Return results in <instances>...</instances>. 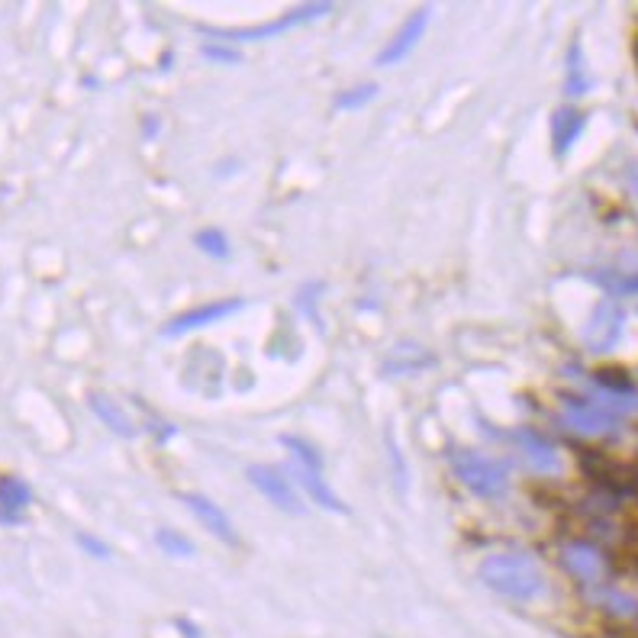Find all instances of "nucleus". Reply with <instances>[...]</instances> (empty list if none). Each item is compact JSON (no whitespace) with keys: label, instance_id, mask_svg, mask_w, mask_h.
I'll return each mask as SVG.
<instances>
[{"label":"nucleus","instance_id":"nucleus-8","mask_svg":"<svg viewBox=\"0 0 638 638\" xmlns=\"http://www.w3.org/2000/svg\"><path fill=\"white\" fill-rule=\"evenodd\" d=\"M429 13H432L429 7L413 10V13H410V20H406V23L397 29V36H394V39H387V46H384L381 52H377L374 65H384V68L400 65L403 58L419 46V39L426 36V29H429Z\"/></svg>","mask_w":638,"mask_h":638},{"label":"nucleus","instance_id":"nucleus-13","mask_svg":"<svg viewBox=\"0 0 638 638\" xmlns=\"http://www.w3.org/2000/svg\"><path fill=\"white\" fill-rule=\"evenodd\" d=\"M290 474H294V481L307 490V497L316 503V506H323V510H329V513H339V516H345L348 513V506L339 500V493L332 490L329 484H326V477H323V471H313V468H303V464H290Z\"/></svg>","mask_w":638,"mask_h":638},{"label":"nucleus","instance_id":"nucleus-24","mask_svg":"<svg viewBox=\"0 0 638 638\" xmlns=\"http://www.w3.org/2000/svg\"><path fill=\"white\" fill-rule=\"evenodd\" d=\"M75 542L87 551V555L91 558H110V545L104 542V539H97V535H91V532H75Z\"/></svg>","mask_w":638,"mask_h":638},{"label":"nucleus","instance_id":"nucleus-21","mask_svg":"<svg viewBox=\"0 0 638 638\" xmlns=\"http://www.w3.org/2000/svg\"><path fill=\"white\" fill-rule=\"evenodd\" d=\"M194 245L210 258H229V239L223 229H200L194 236Z\"/></svg>","mask_w":638,"mask_h":638},{"label":"nucleus","instance_id":"nucleus-20","mask_svg":"<svg viewBox=\"0 0 638 638\" xmlns=\"http://www.w3.org/2000/svg\"><path fill=\"white\" fill-rule=\"evenodd\" d=\"M377 94H381V87L371 84V81L358 84V87H348V91L336 94V110H361V107H368Z\"/></svg>","mask_w":638,"mask_h":638},{"label":"nucleus","instance_id":"nucleus-5","mask_svg":"<svg viewBox=\"0 0 638 638\" xmlns=\"http://www.w3.org/2000/svg\"><path fill=\"white\" fill-rule=\"evenodd\" d=\"M561 423L571 432L584 435V439H597V435H613L619 429V416L603 410V406L593 403L590 397H564Z\"/></svg>","mask_w":638,"mask_h":638},{"label":"nucleus","instance_id":"nucleus-17","mask_svg":"<svg viewBox=\"0 0 638 638\" xmlns=\"http://www.w3.org/2000/svg\"><path fill=\"white\" fill-rule=\"evenodd\" d=\"M590 597L597 606H603L609 616H619V619H635L638 616V600L619 587H597Z\"/></svg>","mask_w":638,"mask_h":638},{"label":"nucleus","instance_id":"nucleus-22","mask_svg":"<svg viewBox=\"0 0 638 638\" xmlns=\"http://www.w3.org/2000/svg\"><path fill=\"white\" fill-rule=\"evenodd\" d=\"M593 281L603 284L613 297H626V294H638V274H593Z\"/></svg>","mask_w":638,"mask_h":638},{"label":"nucleus","instance_id":"nucleus-1","mask_svg":"<svg viewBox=\"0 0 638 638\" xmlns=\"http://www.w3.org/2000/svg\"><path fill=\"white\" fill-rule=\"evenodd\" d=\"M477 574H481V580L493 593L522 603L542 597L545 590V574L529 551H497V555H487Z\"/></svg>","mask_w":638,"mask_h":638},{"label":"nucleus","instance_id":"nucleus-25","mask_svg":"<svg viewBox=\"0 0 638 638\" xmlns=\"http://www.w3.org/2000/svg\"><path fill=\"white\" fill-rule=\"evenodd\" d=\"M626 181H629V187H632V194L638 197V165H629V168H626Z\"/></svg>","mask_w":638,"mask_h":638},{"label":"nucleus","instance_id":"nucleus-26","mask_svg":"<svg viewBox=\"0 0 638 638\" xmlns=\"http://www.w3.org/2000/svg\"><path fill=\"white\" fill-rule=\"evenodd\" d=\"M178 629H184V635H187V638H200V629H197V626H191V622H187V619H178Z\"/></svg>","mask_w":638,"mask_h":638},{"label":"nucleus","instance_id":"nucleus-16","mask_svg":"<svg viewBox=\"0 0 638 638\" xmlns=\"http://www.w3.org/2000/svg\"><path fill=\"white\" fill-rule=\"evenodd\" d=\"M568 78H564V91L568 97H584L590 91V75H587V58H584V46L574 39L568 46Z\"/></svg>","mask_w":638,"mask_h":638},{"label":"nucleus","instance_id":"nucleus-10","mask_svg":"<svg viewBox=\"0 0 638 638\" xmlns=\"http://www.w3.org/2000/svg\"><path fill=\"white\" fill-rule=\"evenodd\" d=\"M561 561H564V568H568L580 584H587V587L600 584L603 574H606L603 551L590 542H568L561 551Z\"/></svg>","mask_w":638,"mask_h":638},{"label":"nucleus","instance_id":"nucleus-12","mask_svg":"<svg viewBox=\"0 0 638 638\" xmlns=\"http://www.w3.org/2000/svg\"><path fill=\"white\" fill-rule=\"evenodd\" d=\"M33 503V487L17 474H0V526H20Z\"/></svg>","mask_w":638,"mask_h":638},{"label":"nucleus","instance_id":"nucleus-4","mask_svg":"<svg viewBox=\"0 0 638 638\" xmlns=\"http://www.w3.org/2000/svg\"><path fill=\"white\" fill-rule=\"evenodd\" d=\"M332 13V4H303V7H294L281 13L278 20H268L261 26H252V29H226V33H220V42H261V39H274L281 33H290V29L297 26H307L313 20H323Z\"/></svg>","mask_w":638,"mask_h":638},{"label":"nucleus","instance_id":"nucleus-3","mask_svg":"<svg viewBox=\"0 0 638 638\" xmlns=\"http://www.w3.org/2000/svg\"><path fill=\"white\" fill-rule=\"evenodd\" d=\"M245 477H249V484L274 506V510H281L287 516L307 513V506L300 503L294 484H290V477L281 468H274V464H249V468H245Z\"/></svg>","mask_w":638,"mask_h":638},{"label":"nucleus","instance_id":"nucleus-9","mask_svg":"<svg viewBox=\"0 0 638 638\" xmlns=\"http://www.w3.org/2000/svg\"><path fill=\"white\" fill-rule=\"evenodd\" d=\"M181 503L197 516V522L213 535V539H220L226 545L239 542V532L232 526V519L223 513V506H216L210 497H203V493H181Z\"/></svg>","mask_w":638,"mask_h":638},{"label":"nucleus","instance_id":"nucleus-18","mask_svg":"<svg viewBox=\"0 0 638 638\" xmlns=\"http://www.w3.org/2000/svg\"><path fill=\"white\" fill-rule=\"evenodd\" d=\"M281 445L290 452V458H294L297 464H303V468L323 471V455H319L307 439H297V435H281Z\"/></svg>","mask_w":638,"mask_h":638},{"label":"nucleus","instance_id":"nucleus-6","mask_svg":"<svg viewBox=\"0 0 638 638\" xmlns=\"http://www.w3.org/2000/svg\"><path fill=\"white\" fill-rule=\"evenodd\" d=\"M622 326H626V313L616 300H600L597 310H593L590 323L584 326V345L587 352L593 355H603V352H613L622 339Z\"/></svg>","mask_w":638,"mask_h":638},{"label":"nucleus","instance_id":"nucleus-23","mask_svg":"<svg viewBox=\"0 0 638 638\" xmlns=\"http://www.w3.org/2000/svg\"><path fill=\"white\" fill-rule=\"evenodd\" d=\"M203 58H210V62L216 65H239L242 62V52L236 46H229V42H220V39H210L203 42Z\"/></svg>","mask_w":638,"mask_h":638},{"label":"nucleus","instance_id":"nucleus-2","mask_svg":"<svg viewBox=\"0 0 638 638\" xmlns=\"http://www.w3.org/2000/svg\"><path fill=\"white\" fill-rule=\"evenodd\" d=\"M448 464H452V471L458 481L468 487L477 497H503L506 487H510V471H506V464L497 458H487V455H477L471 448H455L452 455H448Z\"/></svg>","mask_w":638,"mask_h":638},{"label":"nucleus","instance_id":"nucleus-15","mask_svg":"<svg viewBox=\"0 0 638 638\" xmlns=\"http://www.w3.org/2000/svg\"><path fill=\"white\" fill-rule=\"evenodd\" d=\"M87 406H91V413H94L113 435H123V439H133V435H136L133 419L126 416V410H123V406L116 403L113 397H107V394H91V397H87Z\"/></svg>","mask_w":638,"mask_h":638},{"label":"nucleus","instance_id":"nucleus-11","mask_svg":"<svg viewBox=\"0 0 638 638\" xmlns=\"http://www.w3.org/2000/svg\"><path fill=\"white\" fill-rule=\"evenodd\" d=\"M510 442H516V448L526 458V464L532 471H542V474H555L561 468V455L558 448L551 445L542 432L535 429H516L510 432Z\"/></svg>","mask_w":638,"mask_h":638},{"label":"nucleus","instance_id":"nucleus-7","mask_svg":"<svg viewBox=\"0 0 638 638\" xmlns=\"http://www.w3.org/2000/svg\"><path fill=\"white\" fill-rule=\"evenodd\" d=\"M245 310V300L242 297H226V300H213V303H203V307H194L181 316H174L168 326H162V336H187V332L194 329H207L213 323H223L226 316Z\"/></svg>","mask_w":638,"mask_h":638},{"label":"nucleus","instance_id":"nucleus-19","mask_svg":"<svg viewBox=\"0 0 638 638\" xmlns=\"http://www.w3.org/2000/svg\"><path fill=\"white\" fill-rule=\"evenodd\" d=\"M155 542H158V548L165 551V555H171V558H194V542L187 539L184 532H178V529H158L155 532Z\"/></svg>","mask_w":638,"mask_h":638},{"label":"nucleus","instance_id":"nucleus-14","mask_svg":"<svg viewBox=\"0 0 638 638\" xmlns=\"http://www.w3.org/2000/svg\"><path fill=\"white\" fill-rule=\"evenodd\" d=\"M587 126V116L574 110V107H561L555 110V116H551V149H555V158H564L574 142L580 139V133H584Z\"/></svg>","mask_w":638,"mask_h":638}]
</instances>
